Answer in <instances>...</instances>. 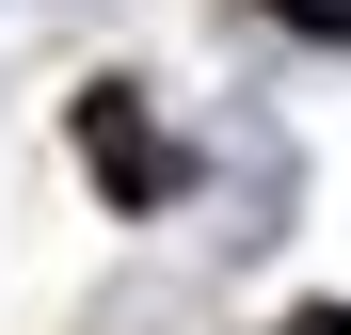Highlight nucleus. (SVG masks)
I'll return each instance as SVG.
<instances>
[{
	"label": "nucleus",
	"mask_w": 351,
	"mask_h": 335,
	"mask_svg": "<svg viewBox=\"0 0 351 335\" xmlns=\"http://www.w3.org/2000/svg\"><path fill=\"white\" fill-rule=\"evenodd\" d=\"M80 160H96V176L128 192V208H160V192H176V144L128 112V80H96V96H80Z\"/></svg>",
	"instance_id": "nucleus-1"
},
{
	"label": "nucleus",
	"mask_w": 351,
	"mask_h": 335,
	"mask_svg": "<svg viewBox=\"0 0 351 335\" xmlns=\"http://www.w3.org/2000/svg\"><path fill=\"white\" fill-rule=\"evenodd\" d=\"M287 32H319V48H351V0H271Z\"/></svg>",
	"instance_id": "nucleus-2"
},
{
	"label": "nucleus",
	"mask_w": 351,
	"mask_h": 335,
	"mask_svg": "<svg viewBox=\"0 0 351 335\" xmlns=\"http://www.w3.org/2000/svg\"><path fill=\"white\" fill-rule=\"evenodd\" d=\"M304 335H351V303H319V319H304Z\"/></svg>",
	"instance_id": "nucleus-3"
}]
</instances>
